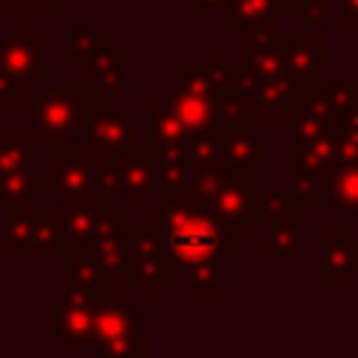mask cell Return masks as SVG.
<instances>
[{
  "label": "cell",
  "instance_id": "obj_23",
  "mask_svg": "<svg viewBox=\"0 0 358 358\" xmlns=\"http://www.w3.org/2000/svg\"><path fill=\"white\" fill-rule=\"evenodd\" d=\"M324 201L336 207L341 218H358V162H336L327 176Z\"/></svg>",
  "mask_w": 358,
  "mask_h": 358
},
{
  "label": "cell",
  "instance_id": "obj_1",
  "mask_svg": "<svg viewBox=\"0 0 358 358\" xmlns=\"http://www.w3.org/2000/svg\"><path fill=\"white\" fill-rule=\"evenodd\" d=\"M148 227L182 268L213 255L227 260L241 255V229L218 218L190 190L159 193V199L148 204Z\"/></svg>",
  "mask_w": 358,
  "mask_h": 358
},
{
  "label": "cell",
  "instance_id": "obj_10",
  "mask_svg": "<svg viewBox=\"0 0 358 358\" xmlns=\"http://www.w3.org/2000/svg\"><path fill=\"white\" fill-rule=\"evenodd\" d=\"M131 243H134V282H131L134 291L143 296H159L162 288L176 280L182 266L173 260V255L151 227L131 229Z\"/></svg>",
  "mask_w": 358,
  "mask_h": 358
},
{
  "label": "cell",
  "instance_id": "obj_26",
  "mask_svg": "<svg viewBox=\"0 0 358 358\" xmlns=\"http://www.w3.org/2000/svg\"><path fill=\"white\" fill-rule=\"evenodd\" d=\"M36 193H39V179L34 173V165L0 168V207L36 201Z\"/></svg>",
  "mask_w": 358,
  "mask_h": 358
},
{
  "label": "cell",
  "instance_id": "obj_22",
  "mask_svg": "<svg viewBox=\"0 0 358 358\" xmlns=\"http://www.w3.org/2000/svg\"><path fill=\"white\" fill-rule=\"evenodd\" d=\"M266 229V243L263 255L266 257H302V235H305V218L302 215H282L263 221Z\"/></svg>",
  "mask_w": 358,
  "mask_h": 358
},
{
  "label": "cell",
  "instance_id": "obj_36",
  "mask_svg": "<svg viewBox=\"0 0 358 358\" xmlns=\"http://www.w3.org/2000/svg\"><path fill=\"white\" fill-rule=\"evenodd\" d=\"M341 8L338 25L341 28H358V0H336Z\"/></svg>",
  "mask_w": 358,
  "mask_h": 358
},
{
  "label": "cell",
  "instance_id": "obj_12",
  "mask_svg": "<svg viewBox=\"0 0 358 358\" xmlns=\"http://www.w3.org/2000/svg\"><path fill=\"white\" fill-rule=\"evenodd\" d=\"M218 218L232 224L241 232H249L252 224L257 221V201H255V187H252V171L238 168L215 193L201 199Z\"/></svg>",
  "mask_w": 358,
  "mask_h": 358
},
{
  "label": "cell",
  "instance_id": "obj_19",
  "mask_svg": "<svg viewBox=\"0 0 358 358\" xmlns=\"http://www.w3.org/2000/svg\"><path fill=\"white\" fill-rule=\"evenodd\" d=\"M159 101L176 112V117L185 123V129L190 131V137L196 134H210V131H221V115H218V101L201 98V95H190L182 92L176 87L165 90L159 95Z\"/></svg>",
  "mask_w": 358,
  "mask_h": 358
},
{
  "label": "cell",
  "instance_id": "obj_17",
  "mask_svg": "<svg viewBox=\"0 0 358 358\" xmlns=\"http://www.w3.org/2000/svg\"><path fill=\"white\" fill-rule=\"evenodd\" d=\"M84 87L98 92V98H112V92L126 87V56L112 48L109 39H98V45L84 59Z\"/></svg>",
  "mask_w": 358,
  "mask_h": 358
},
{
  "label": "cell",
  "instance_id": "obj_27",
  "mask_svg": "<svg viewBox=\"0 0 358 358\" xmlns=\"http://www.w3.org/2000/svg\"><path fill=\"white\" fill-rule=\"evenodd\" d=\"M333 131L338 145V162H358V103L333 112Z\"/></svg>",
  "mask_w": 358,
  "mask_h": 358
},
{
  "label": "cell",
  "instance_id": "obj_25",
  "mask_svg": "<svg viewBox=\"0 0 358 358\" xmlns=\"http://www.w3.org/2000/svg\"><path fill=\"white\" fill-rule=\"evenodd\" d=\"M145 120H148V143L182 148V145L190 140V131L185 129V123H182V120L176 117V112L168 109L162 101L148 103Z\"/></svg>",
  "mask_w": 358,
  "mask_h": 358
},
{
  "label": "cell",
  "instance_id": "obj_30",
  "mask_svg": "<svg viewBox=\"0 0 358 358\" xmlns=\"http://www.w3.org/2000/svg\"><path fill=\"white\" fill-rule=\"evenodd\" d=\"M182 151H185V157L190 159L193 168L213 165V162L224 159V140H221V131L196 134V137H190V140L182 145Z\"/></svg>",
  "mask_w": 358,
  "mask_h": 358
},
{
  "label": "cell",
  "instance_id": "obj_9",
  "mask_svg": "<svg viewBox=\"0 0 358 358\" xmlns=\"http://www.w3.org/2000/svg\"><path fill=\"white\" fill-rule=\"evenodd\" d=\"M59 291H62L59 305H50L45 310L48 333L59 336L67 347H92V319H95L98 291L67 280H59Z\"/></svg>",
  "mask_w": 358,
  "mask_h": 358
},
{
  "label": "cell",
  "instance_id": "obj_24",
  "mask_svg": "<svg viewBox=\"0 0 358 358\" xmlns=\"http://www.w3.org/2000/svg\"><path fill=\"white\" fill-rule=\"evenodd\" d=\"M185 285L187 294L201 296H224L227 294V257L213 255V257H201L190 266H185Z\"/></svg>",
  "mask_w": 358,
  "mask_h": 358
},
{
  "label": "cell",
  "instance_id": "obj_38",
  "mask_svg": "<svg viewBox=\"0 0 358 358\" xmlns=\"http://www.w3.org/2000/svg\"><path fill=\"white\" fill-rule=\"evenodd\" d=\"M8 260H11V255H8V252H6V246L0 243V271L8 266Z\"/></svg>",
  "mask_w": 358,
  "mask_h": 358
},
{
  "label": "cell",
  "instance_id": "obj_31",
  "mask_svg": "<svg viewBox=\"0 0 358 358\" xmlns=\"http://www.w3.org/2000/svg\"><path fill=\"white\" fill-rule=\"evenodd\" d=\"M70 0H0V17H53Z\"/></svg>",
  "mask_w": 358,
  "mask_h": 358
},
{
  "label": "cell",
  "instance_id": "obj_8",
  "mask_svg": "<svg viewBox=\"0 0 358 358\" xmlns=\"http://www.w3.org/2000/svg\"><path fill=\"white\" fill-rule=\"evenodd\" d=\"M103 190L101 159L92 154H48L45 179H39V193H53L62 201H78Z\"/></svg>",
  "mask_w": 358,
  "mask_h": 358
},
{
  "label": "cell",
  "instance_id": "obj_7",
  "mask_svg": "<svg viewBox=\"0 0 358 358\" xmlns=\"http://www.w3.org/2000/svg\"><path fill=\"white\" fill-rule=\"evenodd\" d=\"M73 255H90L103 282H134V243L123 218L109 215L84 243L73 246Z\"/></svg>",
  "mask_w": 358,
  "mask_h": 358
},
{
  "label": "cell",
  "instance_id": "obj_15",
  "mask_svg": "<svg viewBox=\"0 0 358 358\" xmlns=\"http://www.w3.org/2000/svg\"><path fill=\"white\" fill-rule=\"evenodd\" d=\"M280 14L277 0H224V22L235 28L241 42H263L274 36Z\"/></svg>",
  "mask_w": 358,
  "mask_h": 358
},
{
  "label": "cell",
  "instance_id": "obj_37",
  "mask_svg": "<svg viewBox=\"0 0 358 358\" xmlns=\"http://www.w3.org/2000/svg\"><path fill=\"white\" fill-rule=\"evenodd\" d=\"M190 3H193L204 17H210V14H213V8H215V3H224V0H190Z\"/></svg>",
  "mask_w": 358,
  "mask_h": 358
},
{
  "label": "cell",
  "instance_id": "obj_18",
  "mask_svg": "<svg viewBox=\"0 0 358 358\" xmlns=\"http://www.w3.org/2000/svg\"><path fill=\"white\" fill-rule=\"evenodd\" d=\"M36 201L14 204L0 213V243L11 257H36L39 246V221Z\"/></svg>",
  "mask_w": 358,
  "mask_h": 358
},
{
  "label": "cell",
  "instance_id": "obj_4",
  "mask_svg": "<svg viewBox=\"0 0 358 358\" xmlns=\"http://www.w3.org/2000/svg\"><path fill=\"white\" fill-rule=\"evenodd\" d=\"M90 90H34V101L20 103V115L31 120L36 143L70 140L84 126Z\"/></svg>",
  "mask_w": 358,
  "mask_h": 358
},
{
  "label": "cell",
  "instance_id": "obj_14",
  "mask_svg": "<svg viewBox=\"0 0 358 358\" xmlns=\"http://www.w3.org/2000/svg\"><path fill=\"white\" fill-rule=\"evenodd\" d=\"M173 87L182 92H190V95L218 101L227 90L235 87V64L227 62L224 50H215L210 64H176Z\"/></svg>",
  "mask_w": 358,
  "mask_h": 358
},
{
  "label": "cell",
  "instance_id": "obj_33",
  "mask_svg": "<svg viewBox=\"0 0 358 358\" xmlns=\"http://www.w3.org/2000/svg\"><path fill=\"white\" fill-rule=\"evenodd\" d=\"M333 0H277L280 11L288 17H299L308 25H322L327 22V11H330Z\"/></svg>",
  "mask_w": 358,
  "mask_h": 358
},
{
  "label": "cell",
  "instance_id": "obj_3",
  "mask_svg": "<svg viewBox=\"0 0 358 358\" xmlns=\"http://www.w3.org/2000/svg\"><path fill=\"white\" fill-rule=\"evenodd\" d=\"M45 53L48 42L34 25H14L0 39V106H20L36 90V81L48 76Z\"/></svg>",
  "mask_w": 358,
  "mask_h": 358
},
{
  "label": "cell",
  "instance_id": "obj_35",
  "mask_svg": "<svg viewBox=\"0 0 358 358\" xmlns=\"http://www.w3.org/2000/svg\"><path fill=\"white\" fill-rule=\"evenodd\" d=\"M255 201H257V218H260V221L282 218V215L288 213V207L294 204V201H291V193H282V190H274V193L255 190Z\"/></svg>",
  "mask_w": 358,
  "mask_h": 358
},
{
  "label": "cell",
  "instance_id": "obj_6",
  "mask_svg": "<svg viewBox=\"0 0 358 358\" xmlns=\"http://www.w3.org/2000/svg\"><path fill=\"white\" fill-rule=\"evenodd\" d=\"M137 129H140L137 115H131L123 103H117L112 98L90 101L84 109L81 131H84L87 154H92L98 159L134 154L137 151Z\"/></svg>",
  "mask_w": 358,
  "mask_h": 358
},
{
  "label": "cell",
  "instance_id": "obj_21",
  "mask_svg": "<svg viewBox=\"0 0 358 358\" xmlns=\"http://www.w3.org/2000/svg\"><path fill=\"white\" fill-rule=\"evenodd\" d=\"M224 140V159L232 162L235 168L255 171L266 165V134L257 126H243V129H221Z\"/></svg>",
  "mask_w": 358,
  "mask_h": 358
},
{
  "label": "cell",
  "instance_id": "obj_29",
  "mask_svg": "<svg viewBox=\"0 0 358 358\" xmlns=\"http://www.w3.org/2000/svg\"><path fill=\"white\" fill-rule=\"evenodd\" d=\"M218 115H221V129H243L252 126V120L257 117L252 101L235 87L218 98Z\"/></svg>",
  "mask_w": 358,
  "mask_h": 358
},
{
  "label": "cell",
  "instance_id": "obj_28",
  "mask_svg": "<svg viewBox=\"0 0 358 358\" xmlns=\"http://www.w3.org/2000/svg\"><path fill=\"white\" fill-rule=\"evenodd\" d=\"M36 140L25 137L20 129H0V168H25L34 165Z\"/></svg>",
  "mask_w": 358,
  "mask_h": 358
},
{
  "label": "cell",
  "instance_id": "obj_32",
  "mask_svg": "<svg viewBox=\"0 0 358 358\" xmlns=\"http://www.w3.org/2000/svg\"><path fill=\"white\" fill-rule=\"evenodd\" d=\"M98 39H101V31H98L95 25H87V28H81V31L64 36V39L59 42V50H62L64 56H70V62H73L76 67H81L84 59H87V53L98 45Z\"/></svg>",
  "mask_w": 358,
  "mask_h": 358
},
{
  "label": "cell",
  "instance_id": "obj_34",
  "mask_svg": "<svg viewBox=\"0 0 358 358\" xmlns=\"http://www.w3.org/2000/svg\"><path fill=\"white\" fill-rule=\"evenodd\" d=\"M322 95L327 98V103L333 106V112L358 103V87H355V81L350 76H327V84H324Z\"/></svg>",
  "mask_w": 358,
  "mask_h": 358
},
{
  "label": "cell",
  "instance_id": "obj_5",
  "mask_svg": "<svg viewBox=\"0 0 358 358\" xmlns=\"http://www.w3.org/2000/svg\"><path fill=\"white\" fill-rule=\"evenodd\" d=\"M92 347L103 358H145L148 333L137 330V313L123 294L98 296L92 319Z\"/></svg>",
  "mask_w": 358,
  "mask_h": 358
},
{
  "label": "cell",
  "instance_id": "obj_11",
  "mask_svg": "<svg viewBox=\"0 0 358 358\" xmlns=\"http://www.w3.org/2000/svg\"><path fill=\"white\" fill-rule=\"evenodd\" d=\"M103 171V187L112 196H120L123 204L140 207L151 204L154 196V171L148 162V154H126V157H109L101 162Z\"/></svg>",
  "mask_w": 358,
  "mask_h": 358
},
{
  "label": "cell",
  "instance_id": "obj_20",
  "mask_svg": "<svg viewBox=\"0 0 358 358\" xmlns=\"http://www.w3.org/2000/svg\"><path fill=\"white\" fill-rule=\"evenodd\" d=\"M145 154H148V162L154 171V193L157 196L168 193V190H187L190 176H193V165L182 148L148 143Z\"/></svg>",
  "mask_w": 358,
  "mask_h": 358
},
{
  "label": "cell",
  "instance_id": "obj_16",
  "mask_svg": "<svg viewBox=\"0 0 358 358\" xmlns=\"http://www.w3.org/2000/svg\"><path fill=\"white\" fill-rule=\"evenodd\" d=\"M109 215H112V193L106 187L78 201H62L59 221H62L67 246L73 249L76 243H84Z\"/></svg>",
  "mask_w": 358,
  "mask_h": 358
},
{
  "label": "cell",
  "instance_id": "obj_13",
  "mask_svg": "<svg viewBox=\"0 0 358 358\" xmlns=\"http://www.w3.org/2000/svg\"><path fill=\"white\" fill-rule=\"evenodd\" d=\"M358 274V241L352 229H330L313 249L316 282H352Z\"/></svg>",
  "mask_w": 358,
  "mask_h": 358
},
{
  "label": "cell",
  "instance_id": "obj_2",
  "mask_svg": "<svg viewBox=\"0 0 358 358\" xmlns=\"http://www.w3.org/2000/svg\"><path fill=\"white\" fill-rule=\"evenodd\" d=\"M338 162L333 131V106L316 90L299 112L288 117V173H302L327 187V176Z\"/></svg>",
  "mask_w": 358,
  "mask_h": 358
}]
</instances>
